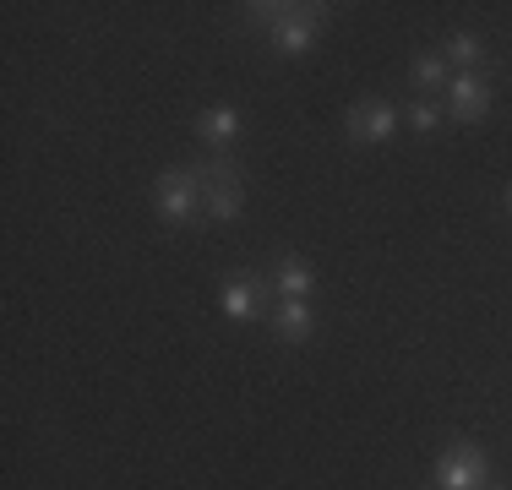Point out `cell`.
Listing matches in <instances>:
<instances>
[{"label":"cell","instance_id":"8fae6325","mask_svg":"<svg viewBox=\"0 0 512 490\" xmlns=\"http://www.w3.org/2000/svg\"><path fill=\"white\" fill-rule=\"evenodd\" d=\"M409 77H414V88H442L447 71H442V60H436V55H414Z\"/></svg>","mask_w":512,"mask_h":490},{"label":"cell","instance_id":"5b68a950","mask_svg":"<svg viewBox=\"0 0 512 490\" xmlns=\"http://www.w3.org/2000/svg\"><path fill=\"white\" fill-rule=\"evenodd\" d=\"M447 98H453L458 120H480L485 109H491V82H485L480 71H463V77L447 82Z\"/></svg>","mask_w":512,"mask_h":490},{"label":"cell","instance_id":"9c48e42d","mask_svg":"<svg viewBox=\"0 0 512 490\" xmlns=\"http://www.w3.org/2000/svg\"><path fill=\"white\" fill-rule=\"evenodd\" d=\"M306 289H311V267L300 256H278V294L284 300H306Z\"/></svg>","mask_w":512,"mask_h":490},{"label":"cell","instance_id":"ba28073f","mask_svg":"<svg viewBox=\"0 0 512 490\" xmlns=\"http://www.w3.org/2000/svg\"><path fill=\"white\" fill-rule=\"evenodd\" d=\"M256 311H262V289L246 284V278H235V284L224 289V316L229 322H251Z\"/></svg>","mask_w":512,"mask_h":490},{"label":"cell","instance_id":"3957f363","mask_svg":"<svg viewBox=\"0 0 512 490\" xmlns=\"http://www.w3.org/2000/svg\"><path fill=\"white\" fill-rule=\"evenodd\" d=\"M322 17H327V6H289L284 17L273 22V44L284 49V55H306Z\"/></svg>","mask_w":512,"mask_h":490},{"label":"cell","instance_id":"7a4b0ae2","mask_svg":"<svg viewBox=\"0 0 512 490\" xmlns=\"http://www.w3.org/2000/svg\"><path fill=\"white\" fill-rule=\"evenodd\" d=\"M436 490H485V452L469 441H453L436 463Z\"/></svg>","mask_w":512,"mask_h":490},{"label":"cell","instance_id":"6da1fadb","mask_svg":"<svg viewBox=\"0 0 512 490\" xmlns=\"http://www.w3.org/2000/svg\"><path fill=\"white\" fill-rule=\"evenodd\" d=\"M153 207H158V218H169V224H186V218L202 207V180H197V169H169V175H158Z\"/></svg>","mask_w":512,"mask_h":490},{"label":"cell","instance_id":"7c38bea8","mask_svg":"<svg viewBox=\"0 0 512 490\" xmlns=\"http://www.w3.org/2000/svg\"><path fill=\"white\" fill-rule=\"evenodd\" d=\"M447 55H453L458 60V66H480V60H485V49H480V39H474V33H453V39H447Z\"/></svg>","mask_w":512,"mask_h":490},{"label":"cell","instance_id":"8992f818","mask_svg":"<svg viewBox=\"0 0 512 490\" xmlns=\"http://www.w3.org/2000/svg\"><path fill=\"white\" fill-rule=\"evenodd\" d=\"M311 327H316V316H311V305H306V300H284V305H278L273 333L284 338V343H306V338H311Z\"/></svg>","mask_w":512,"mask_h":490},{"label":"cell","instance_id":"30bf717a","mask_svg":"<svg viewBox=\"0 0 512 490\" xmlns=\"http://www.w3.org/2000/svg\"><path fill=\"white\" fill-rule=\"evenodd\" d=\"M202 202H207V218H235L240 202H246V191L240 186H207Z\"/></svg>","mask_w":512,"mask_h":490},{"label":"cell","instance_id":"4fadbf2b","mask_svg":"<svg viewBox=\"0 0 512 490\" xmlns=\"http://www.w3.org/2000/svg\"><path fill=\"white\" fill-rule=\"evenodd\" d=\"M409 126L425 137V131H436V126H442V109H436V104H409Z\"/></svg>","mask_w":512,"mask_h":490},{"label":"cell","instance_id":"52a82bcc","mask_svg":"<svg viewBox=\"0 0 512 490\" xmlns=\"http://www.w3.org/2000/svg\"><path fill=\"white\" fill-rule=\"evenodd\" d=\"M197 137L213 142V147H229V142L240 137V115H235V109H224V104L202 109V115H197Z\"/></svg>","mask_w":512,"mask_h":490},{"label":"cell","instance_id":"5bb4252c","mask_svg":"<svg viewBox=\"0 0 512 490\" xmlns=\"http://www.w3.org/2000/svg\"><path fill=\"white\" fill-rule=\"evenodd\" d=\"M507 207H512V191H507Z\"/></svg>","mask_w":512,"mask_h":490},{"label":"cell","instance_id":"9a60e30c","mask_svg":"<svg viewBox=\"0 0 512 490\" xmlns=\"http://www.w3.org/2000/svg\"><path fill=\"white\" fill-rule=\"evenodd\" d=\"M485 490H496V485H485Z\"/></svg>","mask_w":512,"mask_h":490},{"label":"cell","instance_id":"277c9868","mask_svg":"<svg viewBox=\"0 0 512 490\" xmlns=\"http://www.w3.org/2000/svg\"><path fill=\"white\" fill-rule=\"evenodd\" d=\"M398 131V115L393 104H382V98H360L355 109H349V142L371 147V142H387Z\"/></svg>","mask_w":512,"mask_h":490}]
</instances>
